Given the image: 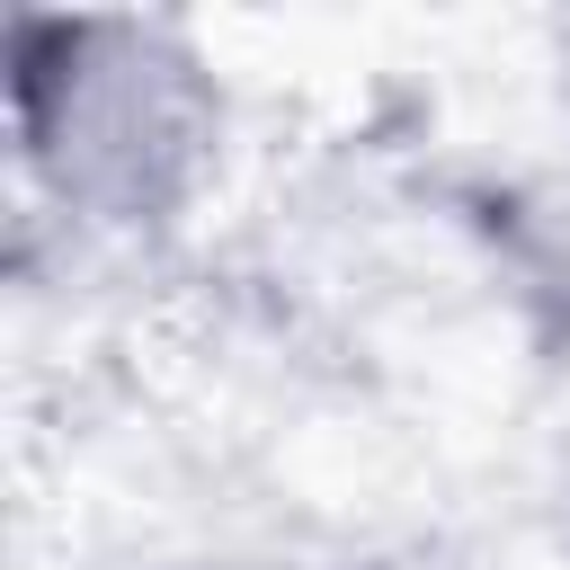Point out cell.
<instances>
[{"mask_svg": "<svg viewBox=\"0 0 570 570\" xmlns=\"http://www.w3.org/2000/svg\"><path fill=\"white\" fill-rule=\"evenodd\" d=\"M0 80L27 196L89 240L178 232L223 178L232 89L169 9H9Z\"/></svg>", "mask_w": 570, "mask_h": 570, "instance_id": "1", "label": "cell"}, {"mask_svg": "<svg viewBox=\"0 0 570 570\" xmlns=\"http://www.w3.org/2000/svg\"><path fill=\"white\" fill-rule=\"evenodd\" d=\"M169 570H178V561H169Z\"/></svg>", "mask_w": 570, "mask_h": 570, "instance_id": "2", "label": "cell"}]
</instances>
